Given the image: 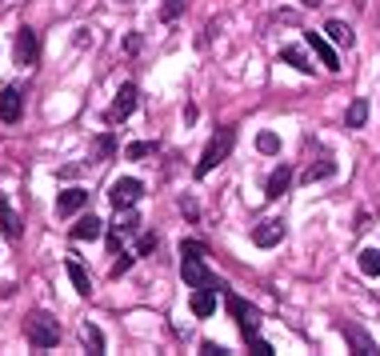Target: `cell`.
Segmentation results:
<instances>
[{
    "instance_id": "1",
    "label": "cell",
    "mask_w": 380,
    "mask_h": 356,
    "mask_svg": "<svg viewBox=\"0 0 380 356\" xmlns=\"http://www.w3.org/2000/svg\"><path fill=\"white\" fill-rule=\"evenodd\" d=\"M180 276H184L189 289H221L216 276L208 273V264H205V244H196V241L180 244Z\"/></svg>"
},
{
    "instance_id": "2",
    "label": "cell",
    "mask_w": 380,
    "mask_h": 356,
    "mask_svg": "<svg viewBox=\"0 0 380 356\" xmlns=\"http://www.w3.org/2000/svg\"><path fill=\"white\" fill-rule=\"evenodd\" d=\"M24 337H29L32 348H52V344L61 340V324H56V316H52V312H45V308H32L29 316H24Z\"/></svg>"
},
{
    "instance_id": "3",
    "label": "cell",
    "mask_w": 380,
    "mask_h": 356,
    "mask_svg": "<svg viewBox=\"0 0 380 356\" xmlns=\"http://www.w3.org/2000/svg\"><path fill=\"white\" fill-rule=\"evenodd\" d=\"M232 145H237V132H232V129H221V132H216V136L208 140V148H205V156H200V164H196V177H208L216 164L228 161Z\"/></svg>"
},
{
    "instance_id": "4",
    "label": "cell",
    "mask_w": 380,
    "mask_h": 356,
    "mask_svg": "<svg viewBox=\"0 0 380 356\" xmlns=\"http://www.w3.org/2000/svg\"><path fill=\"white\" fill-rule=\"evenodd\" d=\"M224 308H228V316H232V321L240 324L244 340L253 337V332H256V324H260V312H256V308L248 305L244 296H237V292H228V296H224Z\"/></svg>"
},
{
    "instance_id": "5",
    "label": "cell",
    "mask_w": 380,
    "mask_h": 356,
    "mask_svg": "<svg viewBox=\"0 0 380 356\" xmlns=\"http://www.w3.org/2000/svg\"><path fill=\"white\" fill-rule=\"evenodd\" d=\"M141 196H144V184H141L136 177L112 180V188H109V200H112V209H116V212H120V209H132Z\"/></svg>"
},
{
    "instance_id": "6",
    "label": "cell",
    "mask_w": 380,
    "mask_h": 356,
    "mask_svg": "<svg viewBox=\"0 0 380 356\" xmlns=\"http://www.w3.org/2000/svg\"><path fill=\"white\" fill-rule=\"evenodd\" d=\"M340 337L349 340L352 344V353H361V356H377L380 348H377V340L368 337L365 328H361V324L356 321H340Z\"/></svg>"
},
{
    "instance_id": "7",
    "label": "cell",
    "mask_w": 380,
    "mask_h": 356,
    "mask_svg": "<svg viewBox=\"0 0 380 356\" xmlns=\"http://www.w3.org/2000/svg\"><path fill=\"white\" fill-rule=\"evenodd\" d=\"M13 52H16V65H36V56H40V36H36L29 24H24V29L16 33Z\"/></svg>"
},
{
    "instance_id": "8",
    "label": "cell",
    "mask_w": 380,
    "mask_h": 356,
    "mask_svg": "<svg viewBox=\"0 0 380 356\" xmlns=\"http://www.w3.org/2000/svg\"><path fill=\"white\" fill-rule=\"evenodd\" d=\"M132 108H136V84H120L116 100L109 104V124H120V120H128V116H132Z\"/></svg>"
},
{
    "instance_id": "9",
    "label": "cell",
    "mask_w": 380,
    "mask_h": 356,
    "mask_svg": "<svg viewBox=\"0 0 380 356\" xmlns=\"http://www.w3.org/2000/svg\"><path fill=\"white\" fill-rule=\"evenodd\" d=\"M304 40H308V49H312V56H317V60H320L324 68H328V72H336V68H340V52H336L333 44H328V36L308 33Z\"/></svg>"
},
{
    "instance_id": "10",
    "label": "cell",
    "mask_w": 380,
    "mask_h": 356,
    "mask_svg": "<svg viewBox=\"0 0 380 356\" xmlns=\"http://www.w3.org/2000/svg\"><path fill=\"white\" fill-rule=\"evenodd\" d=\"M280 241H285V220H260V225L253 228L256 248H276Z\"/></svg>"
},
{
    "instance_id": "11",
    "label": "cell",
    "mask_w": 380,
    "mask_h": 356,
    "mask_svg": "<svg viewBox=\"0 0 380 356\" xmlns=\"http://www.w3.org/2000/svg\"><path fill=\"white\" fill-rule=\"evenodd\" d=\"M20 113H24V97H20V88H0V120L4 124H16L20 120Z\"/></svg>"
},
{
    "instance_id": "12",
    "label": "cell",
    "mask_w": 380,
    "mask_h": 356,
    "mask_svg": "<svg viewBox=\"0 0 380 356\" xmlns=\"http://www.w3.org/2000/svg\"><path fill=\"white\" fill-rule=\"evenodd\" d=\"M88 204V193L84 188H64L61 196H56V216H72V212H80Z\"/></svg>"
},
{
    "instance_id": "13",
    "label": "cell",
    "mask_w": 380,
    "mask_h": 356,
    "mask_svg": "<svg viewBox=\"0 0 380 356\" xmlns=\"http://www.w3.org/2000/svg\"><path fill=\"white\" fill-rule=\"evenodd\" d=\"M100 232H104V220L93 216V212H88V216H80L77 225L68 228V236H72V241H96Z\"/></svg>"
},
{
    "instance_id": "14",
    "label": "cell",
    "mask_w": 380,
    "mask_h": 356,
    "mask_svg": "<svg viewBox=\"0 0 380 356\" xmlns=\"http://www.w3.org/2000/svg\"><path fill=\"white\" fill-rule=\"evenodd\" d=\"M288 184H292V168L280 164V168H272L269 184H264V196H269V200H280V196L288 193Z\"/></svg>"
},
{
    "instance_id": "15",
    "label": "cell",
    "mask_w": 380,
    "mask_h": 356,
    "mask_svg": "<svg viewBox=\"0 0 380 356\" xmlns=\"http://www.w3.org/2000/svg\"><path fill=\"white\" fill-rule=\"evenodd\" d=\"M216 312V289H196L192 292V316H212Z\"/></svg>"
},
{
    "instance_id": "16",
    "label": "cell",
    "mask_w": 380,
    "mask_h": 356,
    "mask_svg": "<svg viewBox=\"0 0 380 356\" xmlns=\"http://www.w3.org/2000/svg\"><path fill=\"white\" fill-rule=\"evenodd\" d=\"M280 60L292 65L296 72H312V60H308V52H304L301 44H285V49H280Z\"/></svg>"
},
{
    "instance_id": "17",
    "label": "cell",
    "mask_w": 380,
    "mask_h": 356,
    "mask_svg": "<svg viewBox=\"0 0 380 356\" xmlns=\"http://www.w3.org/2000/svg\"><path fill=\"white\" fill-rule=\"evenodd\" d=\"M324 36H328L333 44H340V49H352V40H356L345 20H328V24H324Z\"/></svg>"
},
{
    "instance_id": "18",
    "label": "cell",
    "mask_w": 380,
    "mask_h": 356,
    "mask_svg": "<svg viewBox=\"0 0 380 356\" xmlns=\"http://www.w3.org/2000/svg\"><path fill=\"white\" fill-rule=\"evenodd\" d=\"M64 273H68V280H72V289H77L80 296H88V292H93V280H88V273H84V264L68 260V264H64Z\"/></svg>"
},
{
    "instance_id": "19",
    "label": "cell",
    "mask_w": 380,
    "mask_h": 356,
    "mask_svg": "<svg viewBox=\"0 0 380 356\" xmlns=\"http://www.w3.org/2000/svg\"><path fill=\"white\" fill-rule=\"evenodd\" d=\"M336 172V161L333 156H320L317 164H308V168H304V184H312V180H328Z\"/></svg>"
},
{
    "instance_id": "20",
    "label": "cell",
    "mask_w": 380,
    "mask_h": 356,
    "mask_svg": "<svg viewBox=\"0 0 380 356\" xmlns=\"http://www.w3.org/2000/svg\"><path fill=\"white\" fill-rule=\"evenodd\" d=\"M365 120H368V100L356 97L349 104V113H345V129H365Z\"/></svg>"
},
{
    "instance_id": "21",
    "label": "cell",
    "mask_w": 380,
    "mask_h": 356,
    "mask_svg": "<svg viewBox=\"0 0 380 356\" xmlns=\"http://www.w3.org/2000/svg\"><path fill=\"white\" fill-rule=\"evenodd\" d=\"M0 228H4V236H20V225H16V216L13 209H8V200H4V193H0Z\"/></svg>"
},
{
    "instance_id": "22",
    "label": "cell",
    "mask_w": 380,
    "mask_h": 356,
    "mask_svg": "<svg viewBox=\"0 0 380 356\" xmlns=\"http://www.w3.org/2000/svg\"><path fill=\"white\" fill-rule=\"evenodd\" d=\"M157 152V140H132L125 148V161H144V156H152Z\"/></svg>"
},
{
    "instance_id": "23",
    "label": "cell",
    "mask_w": 380,
    "mask_h": 356,
    "mask_svg": "<svg viewBox=\"0 0 380 356\" xmlns=\"http://www.w3.org/2000/svg\"><path fill=\"white\" fill-rule=\"evenodd\" d=\"M356 264H361V273H365V276H380V252H377V248H365Z\"/></svg>"
},
{
    "instance_id": "24",
    "label": "cell",
    "mask_w": 380,
    "mask_h": 356,
    "mask_svg": "<svg viewBox=\"0 0 380 356\" xmlns=\"http://www.w3.org/2000/svg\"><path fill=\"white\" fill-rule=\"evenodd\" d=\"M80 337H84V344H88L93 353H104V332H100L96 324H84V328H80Z\"/></svg>"
},
{
    "instance_id": "25",
    "label": "cell",
    "mask_w": 380,
    "mask_h": 356,
    "mask_svg": "<svg viewBox=\"0 0 380 356\" xmlns=\"http://www.w3.org/2000/svg\"><path fill=\"white\" fill-rule=\"evenodd\" d=\"M256 148H260L264 156H276V152H280V136H276V132H260V136H256Z\"/></svg>"
},
{
    "instance_id": "26",
    "label": "cell",
    "mask_w": 380,
    "mask_h": 356,
    "mask_svg": "<svg viewBox=\"0 0 380 356\" xmlns=\"http://www.w3.org/2000/svg\"><path fill=\"white\" fill-rule=\"evenodd\" d=\"M112 152H116V140H112V132H104V136H96V156H100V161H109Z\"/></svg>"
},
{
    "instance_id": "27",
    "label": "cell",
    "mask_w": 380,
    "mask_h": 356,
    "mask_svg": "<svg viewBox=\"0 0 380 356\" xmlns=\"http://www.w3.org/2000/svg\"><path fill=\"white\" fill-rule=\"evenodd\" d=\"M128 268H132V257H128V252H116V260H112V276L120 280V276H125Z\"/></svg>"
},
{
    "instance_id": "28",
    "label": "cell",
    "mask_w": 380,
    "mask_h": 356,
    "mask_svg": "<svg viewBox=\"0 0 380 356\" xmlns=\"http://www.w3.org/2000/svg\"><path fill=\"white\" fill-rule=\"evenodd\" d=\"M120 232H136V228H141V216H136V212H125V220H120Z\"/></svg>"
},
{
    "instance_id": "29",
    "label": "cell",
    "mask_w": 380,
    "mask_h": 356,
    "mask_svg": "<svg viewBox=\"0 0 380 356\" xmlns=\"http://www.w3.org/2000/svg\"><path fill=\"white\" fill-rule=\"evenodd\" d=\"M248 344H253V348H256L260 356H272V344H269L264 337H256V332H253V337H248Z\"/></svg>"
},
{
    "instance_id": "30",
    "label": "cell",
    "mask_w": 380,
    "mask_h": 356,
    "mask_svg": "<svg viewBox=\"0 0 380 356\" xmlns=\"http://www.w3.org/2000/svg\"><path fill=\"white\" fill-rule=\"evenodd\" d=\"M157 252V236H141V257H152Z\"/></svg>"
},
{
    "instance_id": "31",
    "label": "cell",
    "mask_w": 380,
    "mask_h": 356,
    "mask_svg": "<svg viewBox=\"0 0 380 356\" xmlns=\"http://www.w3.org/2000/svg\"><path fill=\"white\" fill-rule=\"evenodd\" d=\"M176 13H180V0H168V4H164V20H173Z\"/></svg>"
},
{
    "instance_id": "32",
    "label": "cell",
    "mask_w": 380,
    "mask_h": 356,
    "mask_svg": "<svg viewBox=\"0 0 380 356\" xmlns=\"http://www.w3.org/2000/svg\"><path fill=\"white\" fill-rule=\"evenodd\" d=\"M200 348H205V353H208V356H221V353H224L221 344H212V340H205V344H200Z\"/></svg>"
}]
</instances>
